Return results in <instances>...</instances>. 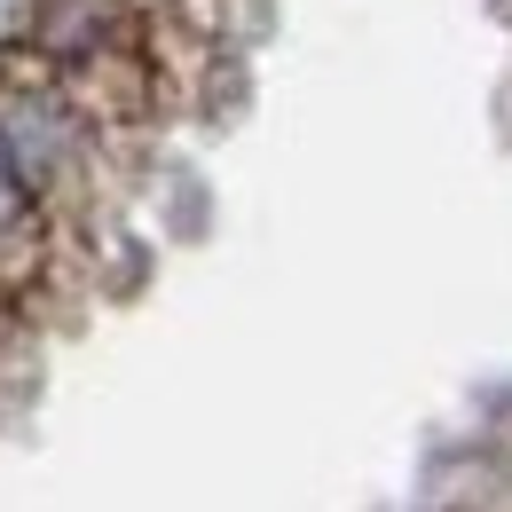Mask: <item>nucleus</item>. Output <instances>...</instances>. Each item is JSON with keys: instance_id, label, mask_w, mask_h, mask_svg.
Returning <instances> with one entry per match:
<instances>
[{"instance_id": "obj_1", "label": "nucleus", "mask_w": 512, "mask_h": 512, "mask_svg": "<svg viewBox=\"0 0 512 512\" xmlns=\"http://www.w3.org/2000/svg\"><path fill=\"white\" fill-rule=\"evenodd\" d=\"M103 134L111 127L79 103V87L32 40L24 48H0V158L16 166V182L40 197L48 213L95 197Z\"/></svg>"}, {"instance_id": "obj_2", "label": "nucleus", "mask_w": 512, "mask_h": 512, "mask_svg": "<svg viewBox=\"0 0 512 512\" xmlns=\"http://www.w3.org/2000/svg\"><path fill=\"white\" fill-rule=\"evenodd\" d=\"M48 245H56V213L16 182V166L0 158V276L16 292H32V276H48Z\"/></svg>"}, {"instance_id": "obj_3", "label": "nucleus", "mask_w": 512, "mask_h": 512, "mask_svg": "<svg viewBox=\"0 0 512 512\" xmlns=\"http://www.w3.org/2000/svg\"><path fill=\"white\" fill-rule=\"evenodd\" d=\"M8 308H16V284H8V276H0V323H8Z\"/></svg>"}]
</instances>
